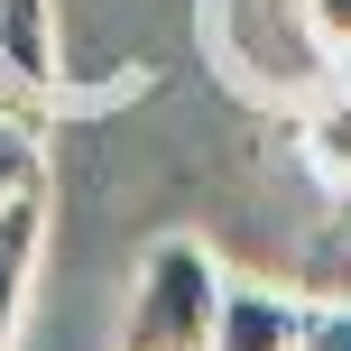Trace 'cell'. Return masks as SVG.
Masks as SVG:
<instances>
[{"instance_id":"3","label":"cell","mask_w":351,"mask_h":351,"mask_svg":"<svg viewBox=\"0 0 351 351\" xmlns=\"http://www.w3.org/2000/svg\"><path fill=\"white\" fill-rule=\"evenodd\" d=\"M37 250H47V204H37V194L0 204V351H10V333H19V305H28Z\"/></svg>"},{"instance_id":"4","label":"cell","mask_w":351,"mask_h":351,"mask_svg":"<svg viewBox=\"0 0 351 351\" xmlns=\"http://www.w3.org/2000/svg\"><path fill=\"white\" fill-rule=\"evenodd\" d=\"M0 74L19 93L56 84V10L47 0H0Z\"/></svg>"},{"instance_id":"1","label":"cell","mask_w":351,"mask_h":351,"mask_svg":"<svg viewBox=\"0 0 351 351\" xmlns=\"http://www.w3.org/2000/svg\"><path fill=\"white\" fill-rule=\"evenodd\" d=\"M213 324H222V268H213L204 241L176 231V241H158L139 259L121 351H213Z\"/></svg>"},{"instance_id":"9","label":"cell","mask_w":351,"mask_h":351,"mask_svg":"<svg viewBox=\"0 0 351 351\" xmlns=\"http://www.w3.org/2000/svg\"><path fill=\"white\" fill-rule=\"evenodd\" d=\"M342 287H351V231H342Z\"/></svg>"},{"instance_id":"2","label":"cell","mask_w":351,"mask_h":351,"mask_svg":"<svg viewBox=\"0 0 351 351\" xmlns=\"http://www.w3.org/2000/svg\"><path fill=\"white\" fill-rule=\"evenodd\" d=\"M305 305L268 296V287H222V324H213V351H296Z\"/></svg>"},{"instance_id":"8","label":"cell","mask_w":351,"mask_h":351,"mask_svg":"<svg viewBox=\"0 0 351 351\" xmlns=\"http://www.w3.org/2000/svg\"><path fill=\"white\" fill-rule=\"evenodd\" d=\"M296 351H351V305H305Z\"/></svg>"},{"instance_id":"7","label":"cell","mask_w":351,"mask_h":351,"mask_svg":"<svg viewBox=\"0 0 351 351\" xmlns=\"http://www.w3.org/2000/svg\"><path fill=\"white\" fill-rule=\"evenodd\" d=\"M305 37L324 65H351V0H305Z\"/></svg>"},{"instance_id":"5","label":"cell","mask_w":351,"mask_h":351,"mask_svg":"<svg viewBox=\"0 0 351 351\" xmlns=\"http://www.w3.org/2000/svg\"><path fill=\"white\" fill-rule=\"evenodd\" d=\"M305 158H315V176L333 194H351V93H333V102L315 111V130H305Z\"/></svg>"},{"instance_id":"6","label":"cell","mask_w":351,"mask_h":351,"mask_svg":"<svg viewBox=\"0 0 351 351\" xmlns=\"http://www.w3.org/2000/svg\"><path fill=\"white\" fill-rule=\"evenodd\" d=\"M37 176H47V158H37L28 121H10V111H0V204H19V194H37Z\"/></svg>"}]
</instances>
